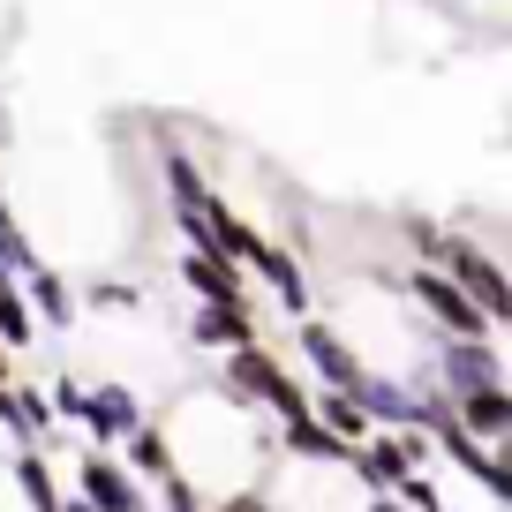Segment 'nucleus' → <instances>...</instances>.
I'll return each mask as SVG.
<instances>
[{"instance_id":"1","label":"nucleus","mask_w":512,"mask_h":512,"mask_svg":"<svg viewBox=\"0 0 512 512\" xmlns=\"http://www.w3.org/2000/svg\"><path fill=\"white\" fill-rule=\"evenodd\" d=\"M415 294H422V302H430V309H437V317H445L460 339H482V324H490V317H482V309L467 302V294L452 287L445 272H415Z\"/></svg>"},{"instance_id":"2","label":"nucleus","mask_w":512,"mask_h":512,"mask_svg":"<svg viewBox=\"0 0 512 512\" xmlns=\"http://www.w3.org/2000/svg\"><path fill=\"white\" fill-rule=\"evenodd\" d=\"M83 497H91L98 512H144V497H136V482H128V475H121V467H113V460H98V452H91V460H83Z\"/></svg>"},{"instance_id":"3","label":"nucleus","mask_w":512,"mask_h":512,"mask_svg":"<svg viewBox=\"0 0 512 512\" xmlns=\"http://www.w3.org/2000/svg\"><path fill=\"white\" fill-rule=\"evenodd\" d=\"M460 430L505 445V437H512V392H505V384H490V392H460Z\"/></svg>"},{"instance_id":"4","label":"nucleus","mask_w":512,"mask_h":512,"mask_svg":"<svg viewBox=\"0 0 512 512\" xmlns=\"http://www.w3.org/2000/svg\"><path fill=\"white\" fill-rule=\"evenodd\" d=\"M452 384H460V392H490L497 384V362H490V347H475V339H467V347H452Z\"/></svg>"},{"instance_id":"5","label":"nucleus","mask_w":512,"mask_h":512,"mask_svg":"<svg viewBox=\"0 0 512 512\" xmlns=\"http://www.w3.org/2000/svg\"><path fill=\"white\" fill-rule=\"evenodd\" d=\"M324 430H332V437H362L369 430L362 400H354V392H324Z\"/></svg>"},{"instance_id":"6","label":"nucleus","mask_w":512,"mask_h":512,"mask_svg":"<svg viewBox=\"0 0 512 512\" xmlns=\"http://www.w3.org/2000/svg\"><path fill=\"white\" fill-rule=\"evenodd\" d=\"M16 475H23V497H31L38 512H53V482H46V467H38V460H23Z\"/></svg>"},{"instance_id":"7","label":"nucleus","mask_w":512,"mask_h":512,"mask_svg":"<svg viewBox=\"0 0 512 512\" xmlns=\"http://www.w3.org/2000/svg\"><path fill=\"white\" fill-rule=\"evenodd\" d=\"M0 384H8V347H0Z\"/></svg>"},{"instance_id":"8","label":"nucleus","mask_w":512,"mask_h":512,"mask_svg":"<svg viewBox=\"0 0 512 512\" xmlns=\"http://www.w3.org/2000/svg\"><path fill=\"white\" fill-rule=\"evenodd\" d=\"M384 512H400V505H384Z\"/></svg>"}]
</instances>
